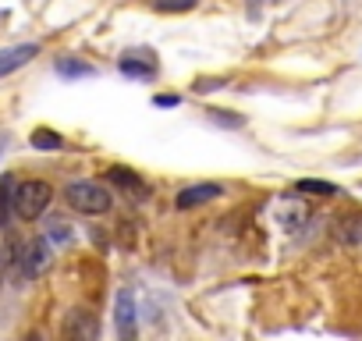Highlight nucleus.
<instances>
[{
  "mask_svg": "<svg viewBox=\"0 0 362 341\" xmlns=\"http://www.w3.org/2000/svg\"><path fill=\"white\" fill-rule=\"evenodd\" d=\"M114 327H117V334H121L124 341L139 334V306H135V295H132L128 288L117 291V302H114Z\"/></svg>",
  "mask_w": 362,
  "mask_h": 341,
  "instance_id": "5",
  "label": "nucleus"
},
{
  "mask_svg": "<svg viewBox=\"0 0 362 341\" xmlns=\"http://www.w3.org/2000/svg\"><path fill=\"white\" fill-rule=\"evenodd\" d=\"M256 4H277V0H256Z\"/></svg>",
  "mask_w": 362,
  "mask_h": 341,
  "instance_id": "18",
  "label": "nucleus"
},
{
  "mask_svg": "<svg viewBox=\"0 0 362 341\" xmlns=\"http://www.w3.org/2000/svg\"><path fill=\"white\" fill-rule=\"evenodd\" d=\"M50 263H54V245H50V238H33V242H25V245H18V274L25 277V281H36V277H43L47 270H50Z\"/></svg>",
  "mask_w": 362,
  "mask_h": 341,
  "instance_id": "3",
  "label": "nucleus"
},
{
  "mask_svg": "<svg viewBox=\"0 0 362 341\" xmlns=\"http://www.w3.org/2000/svg\"><path fill=\"white\" fill-rule=\"evenodd\" d=\"M50 200H54L50 182H43V178L18 182V185H15V217H18V221H36V217L47 214Z\"/></svg>",
  "mask_w": 362,
  "mask_h": 341,
  "instance_id": "2",
  "label": "nucleus"
},
{
  "mask_svg": "<svg viewBox=\"0 0 362 341\" xmlns=\"http://www.w3.org/2000/svg\"><path fill=\"white\" fill-rule=\"evenodd\" d=\"M210 121L214 125H224V128H242L245 121L238 117V114H231V110H210Z\"/></svg>",
  "mask_w": 362,
  "mask_h": 341,
  "instance_id": "15",
  "label": "nucleus"
},
{
  "mask_svg": "<svg viewBox=\"0 0 362 341\" xmlns=\"http://www.w3.org/2000/svg\"><path fill=\"white\" fill-rule=\"evenodd\" d=\"M107 182H110V185H117V189H124L135 203L149 200V185L135 175V170H128V167H110V170H107Z\"/></svg>",
  "mask_w": 362,
  "mask_h": 341,
  "instance_id": "7",
  "label": "nucleus"
},
{
  "mask_svg": "<svg viewBox=\"0 0 362 341\" xmlns=\"http://www.w3.org/2000/svg\"><path fill=\"white\" fill-rule=\"evenodd\" d=\"M33 146H36V149H61L64 139H61L57 132H50V128H36V132H33Z\"/></svg>",
  "mask_w": 362,
  "mask_h": 341,
  "instance_id": "14",
  "label": "nucleus"
},
{
  "mask_svg": "<svg viewBox=\"0 0 362 341\" xmlns=\"http://www.w3.org/2000/svg\"><path fill=\"white\" fill-rule=\"evenodd\" d=\"M221 196H224V189H221V185H214V182H199V185L181 189V192H177V200H174V207H177V210H192V207H203V203L221 200Z\"/></svg>",
  "mask_w": 362,
  "mask_h": 341,
  "instance_id": "6",
  "label": "nucleus"
},
{
  "mask_svg": "<svg viewBox=\"0 0 362 341\" xmlns=\"http://www.w3.org/2000/svg\"><path fill=\"white\" fill-rule=\"evenodd\" d=\"M199 0H153V11H163V15H181V11H192Z\"/></svg>",
  "mask_w": 362,
  "mask_h": 341,
  "instance_id": "13",
  "label": "nucleus"
},
{
  "mask_svg": "<svg viewBox=\"0 0 362 341\" xmlns=\"http://www.w3.org/2000/svg\"><path fill=\"white\" fill-rule=\"evenodd\" d=\"M117 68H121L124 79H139V82H153L156 79V61L149 54H124Z\"/></svg>",
  "mask_w": 362,
  "mask_h": 341,
  "instance_id": "8",
  "label": "nucleus"
},
{
  "mask_svg": "<svg viewBox=\"0 0 362 341\" xmlns=\"http://www.w3.org/2000/svg\"><path fill=\"white\" fill-rule=\"evenodd\" d=\"M36 54H40V47H36V43H18V47L0 50V79L11 75V71H18V68H25Z\"/></svg>",
  "mask_w": 362,
  "mask_h": 341,
  "instance_id": "9",
  "label": "nucleus"
},
{
  "mask_svg": "<svg viewBox=\"0 0 362 341\" xmlns=\"http://www.w3.org/2000/svg\"><path fill=\"white\" fill-rule=\"evenodd\" d=\"M50 228H54L50 235H54L57 242H68V238H71V231H68V224H64V221H57V224H50Z\"/></svg>",
  "mask_w": 362,
  "mask_h": 341,
  "instance_id": "16",
  "label": "nucleus"
},
{
  "mask_svg": "<svg viewBox=\"0 0 362 341\" xmlns=\"http://www.w3.org/2000/svg\"><path fill=\"white\" fill-rule=\"evenodd\" d=\"M309 214H313V207H309V200H302V192H288V196H277V200L270 203V217H274L277 228H284V231L302 228V224L309 221Z\"/></svg>",
  "mask_w": 362,
  "mask_h": 341,
  "instance_id": "4",
  "label": "nucleus"
},
{
  "mask_svg": "<svg viewBox=\"0 0 362 341\" xmlns=\"http://www.w3.org/2000/svg\"><path fill=\"white\" fill-rule=\"evenodd\" d=\"M298 192H302V196H341V189H337L334 182H316V178L298 182Z\"/></svg>",
  "mask_w": 362,
  "mask_h": 341,
  "instance_id": "12",
  "label": "nucleus"
},
{
  "mask_svg": "<svg viewBox=\"0 0 362 341\" xmlns=\"http://www.w3.org/2000/svg\"><path fill=\"white\" fill-rule=\"evenodd\" d=\"M57 75H64V79H93L96 68L93 64H82V61H71V57H61L57 61Z\"/></svg>",
  "mask_w": 362,
  "mask_h": 341,
  "instance_id": "11",
  "label": "nucleus"
},
{
  "mask_svg": "<svg viewBox=\"0 0 362 341\" xmlns=\"http://www.w3.org/2000/svg\"><path fill=\"white\" fill-rule=\"evenodd\" d=\"M177 103H181V100H177V96H170V93H167V96H163V93H160V96H153V107H177Z\"/></svg>",
  "mask_w": 362,
  "mask_h": 341,
  "instance_id": "17",
  "label": "nucleus"
},
{
  "mask_svg": "<svg viewBox=\"0 0 362 341\" xmlns=\"http://www.w3.org/2000/svg\"><path fill=\"white\" fill-rule=\"evenodd\" d=\"M64 200H68L71 210H78V214H86V217H100V214H107V210L114 207L110 189H107L103 182H93V178L71 182V185L64 189Z\"/></svg>",
  "mask_w": 362,
  "mask_h": 341,
  "instance_id": "1",
  "label": "nucleus"
},
{
  "mask_svg": "<svg viewBox=\"0 0 362 341\" xmlns=\"http://www.w3.org/2000/svg\"><path fill=\"white\" fill-rule=\"evenodd\" d=\"M64 334H68V337H78V341H93V337L100 334V323H96L93 313L75 309V313L68 316V323H64Z\"/></svg>",
  "mask_w": 362,
  "mask_h": 341,
  "instance_id": "10",
  "label": "nucleus"
}]
</instances>
